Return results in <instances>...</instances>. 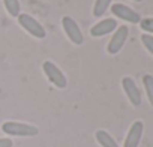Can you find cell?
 <instances>
[{
  "label": "cell",
  "instance_id": "5b68a950",
  "mask_svg": "<svg viewBox=\"0 0 153 147\" xmlns=\"http://www.w3.org/2000/svg\"><path fill=\"white\" fill-rule=\"evenodd\" d=\"M128 36H129V29L126 26H119L114 30V33H113V36H111L108 45H107L108 54H113V56L119 54L122 51V48L125 47V42H126Z\"/></svg>",
  "mask_w": 153,
  "mask_h": 147
},
{
  "label": "cell",
  "instance_id": "8fae6325",
  "mask_svg": "<svg viewBox=\"0 0 153 147\" xmlns=\"http://www.w3.org/2000/svg\"><path fill=\"white\" fill-rule=\"evenodd\" d=\"M111 2H113V0H95V5H93V9H92L93 17L95 18L104 17L107 9L111 6Z\"/></svg>",
  "mask_w": 153,
  "mask_h": 147
},
{
  "label": "cell",
  "instance_id": "3957f363",
  "mask_svg": "<svg viewBox=\"0 0 153 147\" xmlns=\"http://www.w3.org/2000/svg\"><path fill=\"white\" fill-rule=\"evenodd\" d=\"M17 20H18V24H20L30 36H33V38H36V39H44V38L47 36V30L44 29V26H42L35 17H32L30 14H20V15L17 17Z\"/></svg>",
  "mask_w": 153,
  "mask_h": 147
},
{
  "label": "cell",
  "instance_id": "ba28073f",
  "mask_svg": "<svg viewBox=\"0 0 153 147\" xmlns=\"http://www.w3.org/2000/svg\"><path fill=\"white\" fill-rule=\"evenodd\" d=\"M116 29H117V21L114 18H105V20H101L99 23H96L95 26H92L90 36L92 38H102V36L113 33Z\"/></svg>",
  "mask_w": 153,
  "mask_h": 147
},
{
  "label": "cell",
  "instance_id": "9c48e42d",
  "mask_svg": "<svg viewBox=\"0 0 153 147\" xmlns=\"http://www.w3.org/2000/svg\"><path fill=\"white\" fill-rule=\"evenodd\" d=\"M143 131H144V123L141 120H137L132 123V126L128 131V135L125 138L123 147H138L141 137H143Z\"/></svg>",
  "mask_w": 153,
  "mask_h": 147
},
{
  "label": "cell",
  "instance_id": "7a4b0ae2",
  "mask_svg": "<svg viewBox=\"0 0 153 147\" xmlns=\"http://www.w3.org/2000/svg\"><path fill=\"white\" fill-rule=\"evenodd\" d=\"M42 71L45 74V77L48 78V81L56 86L57 89H66L68 86V78L63 74V71L51 60H45L42 63Z\"/></svg>",
  "mask_w": 153,
  "mask_h": 147
},
{
  "label": "cell",
  "instance_id": "5bb4252c",
  "mask_svg": "<svg viewBox=\"0 0 153 147\" xmlns=\"http://www.w3.org/2000/svg\"><path fill=\"white\" fill-rule=\"evenodd\" d=\"M141 30H144V33L147 35H153V18L147 17V18H141V21L138 23Z\"/></svg>",
  "mask_w": 153,
  "mask_h": 147
},
{
  "label": "cell",
  "instance_id": "30bf717a",
  "mask_svg": "<svg viewBox=\"0 0 153 147\" xmlns=\"http://www.w3.org/2000/svg\"><path fill=\"white\" fill-rule=\"evenodd\" d=\"M95 138H96V141L99 143L101 147H119L117 141H116V140H114L107 131H104V129L96 131Z\"/></svg>",
  "mask_w": 153,
  "mask_h": 147
},
{
  "label": "cell",
  "instance_id": "9a60e30c",
  "mask_svg": "<svg viewBox=\"0 0 153 147\" xmlns=\"http://www.w3.org/2000/svg\"><path fill=\"white\" fill-rule=\"evenodd\" d=\"M141 42L144 45V48L153 56V35H147V33H143L141 35Z\"/></svg>",
  "mask_w": 153,
  "mask_h": 147
},
{
  "label": "cell",
  "instance_id": "7c38bea8",
  "mask_svg": "<svg viewBox=\"0 0 153 147\" xmlns=\"http://www.w3.org/2000/svg\"><path fill=\"white\" fill-rule=\"evenodd\" d=\"M3 5H5V9L6 12L11 15V17H18L21 14V5H20V0H2Z\"/></svg>",
  "mask_w": 153,
  "mask_h": 147
},
{
  "label": "cell",
  "instance_id": "4fadbf2b",
  "mask_svg": "<svg viewBox=\"0 0 153 147\" xmlns=\"http://www.w3.org/2000/svg\"><path fill=\"white\" fill-rule=\"evenodd\" d=\"M143 86H144L147 99H149L150 105L153 107V75H150V74H146V75L143 77Z\"/></svg>",
  "mask_w": 153,
  "mask_h": 147
},
{
  "label": "cell",
  "instance_id": "8992f818",
  "mask_svg": "<svg viewBox=\"0 0 153 147\" xmlns=\"http://www.w3.org/2000/svg\"><path fill=\"white\" fill-rule=\"evenodd\" d=\"M111 9V14L116 17V18H120L126 23H131V24H138L141 21V17L137 11L131 9L129 6L123 5V3H114L113 6H110Z\"/></svg>",
  "mask_w": 153,
  "mask_h": 147
},
{
  "label": "cell",
  "instance_id": "6da1fadb",
  "mask_svg": "<svg viewBox=\"0 0 153 147\" xmlns=\"http://www.w3.org/2000/svg\"><path fill=\"white\" fill-rule=\"evenodd\" d=\"M2 131L11 137H35L39 134V129L36 126L23 122H14V120L5 122L2 125Z\"/></svg>",
  "mask_w": 153,
  "mask_h": 147
},
{
  "label": "cell",
  "instance_id": "52a82bcc",
  "mask_svg": "<svg viewBox=\"0 0 153 147\" xmlns=\"http://www.w3.org/2000/svg\"><path fill=\"white\" fill-rule=\"evenodd\" d=\"M122 87L129 99V102L134 105V107H140L141 105V92L138 89V86L135 84L134 78L131 77H123L122 78Z\"/></svg>",
  "mask_w": 153,
  "mask_h": 147
},
{
  "label": "cell",
  "instance_id": "2e32d148",
  "mask_svg": "<svg viewBox=\"0 0 153 147\" xmlns=\"http://www.w3.org/2000/svg\"><path fill=\"white\" fill-rule=\"evenodd\" d=\"M14 143L11 138H0V147H12Z\"/></svg>",
  "mask_w": 153,
  "mask_h": 147
},
{
  "label": "cell",
  "instance_id": "e0dca14e",
  "mask_svg": "<svg viewBox=\"0 0 153 147\" xmlns=\"http://www.w3.org/2000/svg\"><path fill=\"white\" fill-rule=\"evenodd\" d=\"M132 2H143V0H132Z\"/></svg>",
  "mask_w": 153,
  "mask_h": 147
},
{
  "label": "cell",
  "instance_id": "277c9868",
  "mask_svg": "<svg viewBox=\"0 0 153 147\" xmlns=\"http://www.w3.org/2000/svg\"><path fill=\"white\" fill-rule=\"evenodd\" d=\"M62 27L65 30V35L68 36V39L74 44V45H83L84 42V35L74 18H71L69 15H65L62 18Z\"/></svg>",
  "mask_w": 153,
  "mask_h": 147
}]
</instances>
